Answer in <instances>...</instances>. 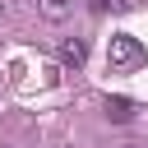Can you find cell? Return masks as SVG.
<instances>
[{
  "label": "cell",
  "instance_id": "cell-1",
  "mask_svg": "<svg viewBox=\"0 0 148 148\" xmlns=\"http://www.w3.org/2000/svg\"><path fill=\"white\" fill-rule=\"evenodd\" d=\"M106 65H111V74H130V69H139V65H143V46H139V37L116 32V37L106 42Z\"/></svg>",
  "mask_w": 148,
  "mask_h": 148
},
{
  "label": "cell",
  "instance_id": "cell-2",
  "mask_svg": "<svg viewBox=\"0 0 148 148\" xmlns=\"http://www.w3.org/2000/svg\"><path fill=\"white\" fill-rule=\"evenodd\" d=\"M83 60H88V46H83L79 37H65V42H60V65H69V69H79Z\"/></svg>",
  "mask_w": 148,
  "mask_h": 148
},
{
  "label": "cell",
  "instance_id": "cell-3",
  "mask_svg": "<svg viewBox=\"0 0 148 148\" xmlns=\"http://www.w3.org/2000/svg\"><path fill=\"white\" fill-rule=\"evenodd\" d=\"M69 9H74V0H37V14H42L46 23H65Z\"/></svg>",
  "mask_w": 148,
  "mask_h": 148
},
{
  "label": "cell",
  "instance_id": "cell-4",
  "mask_svg": "<svg viewBox=\"0 0 148 148\" xmlns=\"http://www.w3.org/2000/svg\"><path fill=\"white\" fill-rule=\"evenodd\" d=\"M106 116L116 125H125V120H134V102L130 97H106Z\"/></svg>",
  "mask_w": 148,
  "mask_h": 148
},
{
  "label": "cell",
  "instance_id": "cell-5",
  "mask_svg": "<svg viewBox=\"0 0 148 148\" xmlns=\"http://www.w3.org/2000/svg\"><path fill=\"white\" fill-rule=\"evenodd\" d=\"M88 5H92L97 14H106V9H116V14H120V9H130V0H88Z\"/></svg>",
  "mask_w": 148,
  "mask_h": 148
},
{
  "label": "cell",
  "instance_id": "cell-6",
  "mask_svg": "<svg viewBox=\"0 0 148 148\" xmlns=\"http://www.w3.org/2000/svg\"><path fill=\"white\" fill-rule=\"evenodd\" d=\"M125 148H139V143H125Z\"/></svg>",
  "mask_w": 148,
  "mask_h": 148
},
{
  "label": "cell",
  "instance_id": "cell-7",
  "mask_svg": "<svg viewBox=\"0 0 148 148\" xmlns=\"http://www.w3.org/2000/svg\"><path fill=\"white\" fill-rule=\"evenodd\" d=\"M0 14H5V5H0Z\"/></svg>",
  "mask_w": 148,
  "mask_h": 148
}]
</instances>
